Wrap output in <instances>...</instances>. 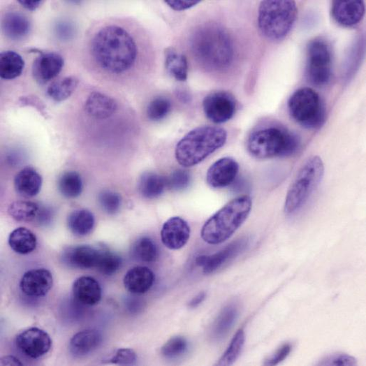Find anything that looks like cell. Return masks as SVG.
Segmentation results:
<instances>
[{
    "label": "cell",
    "instance_id": "obj_1",
    "mask_svg": "<svg viewBox=\"0 0 366 366\" xmlns=\"http://www.w3.org/2000/svg\"><path fill=\"white\" fill-rule=\"evenodd\" d=\"M90 51L98 68L114 80H126L143 64L142 46L136 35L119 22L102 26L93 36Z\"/></svg>",
    "mask_w": 366,
    "mask_h": 366
},
{
    "label": "cell",
    "instance_id": "obj_2",
    "mask_svg": "<svg viewBox=\"0 0 366 366\" xmlns=\"http://www.w3.org/2000/svg\"><path fill=\"white\" fill-rule=\"evenodd\" d=\"M188 47L193 61L212 74L228 71L237 58L233 34L228 28L216 22L194 25L188 36Z\"/></svg>",
    "mask_w": 366,
    "mask_h": 366
},
{
    "label": "cell",
    "instance_id": "obj_3",
    "mask_svg": "<svg viewBox=\"0 0 366 366\" xmlns=\"http://www.w3.org/2000/svg\"><path fill=\"white\" fill-rule=\"evenodd\" d=\"M227 139L228 133L224 128L212 126L197 127L177 143L175 159L183 167L195 166L222 148Z\"/></svg>",
    "mask_w": 366,
    "mask_h": 366
},
{
    "label": "cell",
    "instance_id": "obj_4",
    "mask_svg": "<svg viewBox=\"0 0 366 366\" xmlns=\"http://www.w3.org/2000/svg\"><path fill=\"white\" fill-rule=\"evenodd\" d=\"M253 157L265 160L294 155L300 147V138L280 126H269L253 131L247 141Z\"/></svg>",
    "mask_w": 366,
    "mask_h": 366
},
{
    "label": "cell",
    "instance_id": "obj_5",
    "mask_svg": "<svg viewBox=\"0 0 366 366\" xmlns=\"http://www.w3.org/2000/svg\"><path fill=\"white\" fill-rule=\"evenodd\" d=\"M252 207L249 196L238 197L213 214L203 226L202 239L210 244H221L230 239L249 217Z\"/></svg>",
    "mask_w": 366,
    "mask_h": 366
},
{
    "label": "cell",
    "instance_id": "obj_6",
    "mask_svg": "<svg viewBox=\"0 0 366 366\" xmlns=\"http://www.w3.org/2000/svg\"><path fill=\"white\" fill-rule=\"evenodd\" d=\"M298 14L295 1L270 0L261 2L258 17L259 29L268 39L282 41L294 27Z\"/></svg>",
    "mask_w": 366,
    "mask_h": 366
},
{
    "label": "cell",
    "instance_id": "obj_7",
    "mask_svg": "<svg viewBox=\"0 0 366 366\" xmlns=\"http://www.w3.org/2000/svg\"><path fill=\"white\" fill-rule=\"evenodd\" d=\"M323 175L324 165L319 156L306 161L287 192L284 203L287 215L297 213L306 205L321 184Z\"/></svg>",
    "mask_w": 366,
    "mask_h": 366
},
{
    "label": "cell",
    "instance_id": "obj_8",
    "mask_svg": "<svg viewBox=\"0 0 366 366\" xmlns=\"http://www.w3.org/2000/svg\"><path fill=\"white\" fill-rule=\"evenodd\" d=\"M288 109L291 118L309 130L321 128L326 119V110L319 94L311 88H302L290 96Z\"/></svg>",
    "mask_w": 366,
    "mask_h": 366
},
{
    "label": "cell",
    "instance_id": "obj_9",
    "mask_svg": "<svg viewBox=\"0 0 366 366\" xmlns=\"http://www.w3.org/2000/svg\"><path fill=\"white\" fill-rule=\"evenodd\" d=\"M332 52L322 38L311 41L307 48L306 77L316 87H324L332 76Z\"/></svg>",
    "mask_w": 366,
    "mask_h": 366
},
{
    "label": "cell",
    "instance_id": "obj_10",
    "mask_svg": "<svg viewBox=\"0 0 366 366\" xmlns=\"http://www.w3.org/2000/svg\"><path fill=\"white\" fill-rule=\"evenodd\" d=\"M205 115L212 122L224 124L235 116L237 103L235 96L227 92H214L207 95L203 101Z\"/></svg>",
    "mask_w": 366,
    "mask_h": 366
},
{
    "label": "cell",
    "instance_id": "obj_11",
    "mask_svg": "<svg viewBox=\"0 0 366 366\" xmlns=\"http://www.w3.org/2000/svg\"><path fill=\"white\" fill-rule=\"evenodd\" d=\"M18 349L25 356L36 359L46 355L52 347L50 335L39 328H30L16 339Z\"/></svg>",
    "mask_w": 366,
    "mask_h": 366
},
{
    "label": "cell",
    "instance_id": "obj_12",
    "mask_svg": "<svg viewBox=\"0 0 366 366\" xmlns=\"http://www.w3.org/2000/svg\"><path fill=\"white\" fill-rule=\"evenodd\" d=\"M249 245V239L242 238L230 243L225 248L211 255H201L196 259V265L203 268L205 274L214 273L225 264L241 254Z\"/></svg>",
    "mask_w": 366,
    "mask_h": 366
},
{
    "label": "cell",
    "instance_id": "obj_13",
    "mask_svg": "<svg viewBox=\"0 0 366 366\" xmlns=\"http://www.w3.org/2000/svg\"><path fill=\"white\" fill-rule=\"evenodd\" d=\"M239 172V164L230 157H225L214 162L206 175L207 184L213 189L226 188L235 181Z\"/></svg>",
    "mask_w": 366,
    "mask_h": 366
},
{
    "label": "cell",
    "instance_id": "obj_14",
    "mask_svg": "<svg viewBox=\"0 0 366 366\" xmlns=\"http://www.w3.org/2000/svg\"><path fill=\"white\" fill-rule=\"evenodd\" d=\"M52 273L45 269L31 270L23 275L20 283L21 291L28 297L41 298L48 294L53 286Z\"/></svg>",
    "mask_w": 366,
    "mask_h": 366
},
{
    "label": "cell",
    "instance_id": "obj_15",
    "mask_svg": "<svg viewBox=\"0 0 366 366\" xmlns=\"http://www.w3.org/2000/svg\"><path fill=\"white\" fill-rule=\"evenodd\" d=\"M190 237V226L185 219L180 217H173L168 219L161 230L163 244L172 250H177L184 247Z\"/></svg>",
    "mask_w": 366,
    "mask_h": 366
},
{
    "label": "cell",
    "instance_id": "obj_16",
    "mask_svg": "<svg viewBox=\"0 0 366 366\" xmlns=\"http://www.w3.org/2000/svg\"><path fill=\"white\" fill-rule=\"evenodd\" d=\"M64 64L63 57L57 53H41L32 65V75L36 82L45 85L54 79Z\"/></svg>",
    "mask_w": 366,
    "mask_h": 366
},
{
    "label": "cell",
    "instance_id": "obj_17",
    "mask_svg": "<svg viewBox=\"0 0 366 366\" xmlns=\"http://www.w3.org/2000/svg\"><path fill=\"white\" fill-rule=\"evenodd\" d=\"M365 14V4L356 1H335L332 5V16L335 22L345 27L358 24Z\"/></svg>",
    "mask_w": 366,
    "mask_h": 366
},
{
    "label": "cell",
    "instance_id": "obj_18",
    "mask_svg": "<svg viewBox=\"0 0 366 366\" xmlns=\"http://www.w3.org/2000/svg\"><path fill=\"white\" fill-rule=\"evenodd\" d=\"M98 255V249L89 245H79L66 249L62 258L71 268L89 270L96 268Z\"/></svg>",
    "mask_w": 366,
    "mask_h": 366
},
{
    "label": "cell",
    "instance_id": "obj_19",
    "mask_svg": "<svg viewBox=\"0 0 366 366\" xmlns=\"http://www.w3.org/2000/svg\"><path fill=\"white\" fill-rule=\"evenodd\" d=\"M73 295L80 304L94 306L101 300L102 291L99 283L93 277H81L72 286Z\"/></svg>",
    "mask_w": 366,
    "mask_h": 366
},
{
    "label": "cell",
    "instance_id": "obj_20",
    "mask_svg": "<svg viewBox=\"0 0 366 366\" xmlns=\"http://www.w3.org/2000/svg\"><path fill=\"white\" fill-rule=\"evenodd\" d=\"M117 108V103L114 98L97 92L90 94L85 105L87 115L100 120L112 117Z\"/></svg>",
    "mask_w": 366,
    "mask_h": 366
},
{
    "label": "cell",
    "instance_id": "obj_21",
    "mask_svg": "<svg viewBox=\"0 0 366 366\" xmlns=\"http://www.w3.org/2000/svg\"><path fill=\"white\" fill-rule=\"evenodd\" d=\"M155 281L154 273L146 267H135L125 275V288L133 295H142L149 291Z\"/></svg>",
    "mask_w": 366,
    "mask_h": 366
},
{
    "label": "cell",
    "instance_id": "obj_22",
    "mask_svg": "<svg viewBox=\"0 0 366 366\" xmlns=\"http://www.w3.org/2000/svg\"><path fill=\"white\" fill-rule=\"evenodd\" d=\"M43 177L32 168L20 170L15 178V188L17 193L24 198H32L38 195L42 189Z\"/></svg>",
    "mask_w": 366,
    "mask_h": 366
},
{
    "label": "cell",
    "instance_id": "obj_23",
    "mask_svg": "<svg viewBox=\"0 0 366 366\" xmlns=\"http://www.w3.org/2000/svg\"><path fill=\"white\" fill-rule=\"evenodd\" d=\"M2 29L8 39L18 41L29 33L31 22L23 13L10 12L5 15L2 20Z\"/></svg>",
    "mask_w": 366,
    "mask_h": 366
},
{
    "label": "cell",
    "instance_id": "obj_24",
    "mask_svg": "<svg viewBox=\"0 0 366 366\" xmlns=\"http://www.w3.org/2000/svg\"><path fill=\"white\" fill-rule=\"evenodd\" d=\"M101 342V334L94 329H88L72 337L69 349L76 356H85L96 350Z\"/></svg>",
    "mask_w": 366,
    "mask_h": 366
},
{
    "label": "cell",
    "instance_id": "obj_25",
    "mask_svg": "<svg viewBox=\"0 0 366 366\" xmlns=\"http://www.w3.org/2000/svg\"><path fill=\"white\" fill-rule=\"evenodd\" d=\"M166 188V178L153 172L143 173L138 181L139 193L145 198H157L163 193Z\"/></svg>",
    "mask_w": 366,
    "mask_h": 366
},
{
    "label": "cell",
    "instance_id": "obj_26",
    "mask_svg": "<svg viewBox=\"0 0 366 366\" xmlns=\"http://www.w3.org/2000/svg\"><path fill=\"white\" fill-rule=\"evenodd\" d=\"M67 225L72 234L78 237H85L93 231L95 218L92 212L87 210H78L68 215Z\"/></svg>",
    "mask_w": 366,
    "mask_h": 366
},
{
    "label": "cell",
    "instance_id": "obj_27",
    "mask_svg": "<svg viewBox=\"0 0 366 366\" xmlns=\"http://www.w3.org/2000/svg\"><path fill=\"white\" fill-rule=\"evenodd\" d=\"M239 314L235 304L227 305L219 314L212 328V337L214 340H221L231 330Z\"/></svg>",
    "mask_w": 366,
    "mask_h": 366
},
{
    "label": "cell",
    "instance_id": "obj_28",
    "mask_svg": "<svg viewBox=\"0 0 366 366\" xmlns=\"http://www.w3.org/2000/svg\"><path fill=\"white\" fill-rule=\"evenodd\" d=\"M166 68L168 74L177 81L186 82L189 78V61L185 54L169 48L165 52Z\"/></svg>",
    "mask_w": 366,
    "mask_h": 366
},
{
    "label": "cell",
    "instance_id": "obj_29",
    "mask_svg": "<svg viewBox=\"0 0 366 366\" xmlns=\"http://www.w3.org/2000/svg\"><path fill=\"white\" fill-rule=\"evenodd\" d=\"M10 247L20 254H28L35 250L38 245L36 235L26 228H18L9 237Z\"/></svg>",
    "mask_w": 366,
    "mask_h": 366
},
{
    "label": "cell",
    "instance_id": "obj_30",
    "mask_svg": "<svg viewBox=\"0 0 366 366\" xmlns=\"http://www.w3.org/2000/svg\"><path fill=\"white\" fill-rule=\"evenodd\" d=\"M24 68V61L15 52L6 51L0 55V75L3 79L10 80L20 77Z\"/></svg>",
    "mask_w": 366,
    "mask_h": 366
},
{
    "label": "cell",
    "instance_id": "obj_31",
    "mask_svg": "<svg viewBox=\"0 0 366 366\" xmlns=\"http://www.w3.org/2000/svg\"><path fill=\"white\" fill-rule=\"evenodd\" d=\"M61 194L67 198H76L83 191V182L79 173L75 171L63 173L58 181Z\"/></svg>",
    "mask_w": 366,
    "mask_h": 366
},
{
    "label": "cell",
    "instance_id": "obj_32",
    "mask_svg": "<svg viewBox=\"0 0 366 366\" xmlns=\"http://www.w3.org/2000/svg\"><path fill=\"white\" fill-rule=\"evenodd\" d=\"M40 209V206L35 203L17 201L10 205L8 212L16 221L29 223L38 217Z\"/></svg>",
    "mask_w": 366,
    "mask_h": 366
},
{
    "label": "cell",
    "instance_id": "obj_33",
    "mask_svg": "<svg viewBox=\"0 0 366 366\" xmlns=\"http://www.w3.org/2000/svg\"><path fill=\"white\" fill-rule=\"evenodd\" d=\"M132 254L136 260L151 263L159 257V249L155 242L149 237H141L133 245Z\"/></svg>",
    "mask_w": 366,
    "mask_h": 366
},
{
    "label": "cell",
    "instance_id": "obj_34",
    "mask_svg": "<svg viewBox=\"0 0 366 366\" xmlns=\"http://www.w3.org/2000/svg\"><path fill=\"white\" fill-rule=\"evenodd\" d=\"M78 85L79 80L77 78L68 77L52 83L47 89V94L56 101H63L74 93Z\"/></svg>",
    "mask_w": 366,
    "mask_h": 366
},
{
    "label": "cell",
    "instance_id": "obj_35",
    "mask_svg": "<svg viewBox=\"0 0 366 366\" xmlns=\"http://www.w3.org/2000/svg\"><path fill=\"white\" fill-rule=\"evenodd\" d=\"M122 260L118 254L113 251L101 249L96 269L103 275L112 276L115 274L122 268Z\"/></svg>",
    "mask_w": 366,
    "mask_h": 366
},
{
    "label": "cell",
    "instance_id": "obj_36",
    "mask_svg": "<svg viewBox=\"0 0 366 366\" xmlns=\"http://www.w3.org/2000/svg\"><path fill=\"white\" fill-rule=\"evenodd\" d=\"M172 111L171 101L165 96L153 99L146 110V115L152 122H160L166 119Z\"/></svg>",
    "mask_w": 366,
    "mask_h": 366
},
{
    "label": "cell",
    "instance_id": "obj_37",
    "mask_svg": "<svg viewBox=\"0 0 366 366\" xmlns=\"http://www.w3.org/2000/svg\"><path fill=\"white\" fill-rule=\"evenodd\" d=\"M245 335L242 329L239 330L233 339L229 347L219 359L217 365H231L235 363L240 356L244 345Z\"/></svg>",
    "mask_w": 366,
    "mask_h": 366
},
{
    "label": "cell",
    "instance_id": "obj_38",
    "mask_svg": "<svg viewBox=\"0 0 366 366\" xmlns=\"http://www.w3.org/2000/svg\"><path fill=\"white\" fill-rule=\"evenodd\" d=\"M189 344L186 339L176 337L170 339L162 348V355L168 359L177 358L184 354Z\"/></svg>",
    "mask_w": 366,
    "mask_h": 366
},
{
    "label": "cell",
    "instance_id": "obj_39",
    "mask_svg": "<svg viewBox=\"0 0 366 366\" xmlns=\"http://www.w3.org/2000/svg\"><path fill=\"white\" fill-rule=\"evenodd\" d=\"M98 203L101 209L108 214L117 213L122 206V198L113 191H102L98 196Z\"/></svg>",
    "mask_w": 366,
    "mask_h": 366
},
{
    "label": "cell",
    "instance_id": "obj_40",
    "mask_svg": "<svg viewBox=\"0 0 366 366\" xmlns=\"http://www.w3.org/2000/svg\"><path fill=\"white\" fill-rule=\"evenodd\" d=\"M167 188L174 191H182L187 189L191 182L190 173L184 170H176L166 178Z\"/></svg>",
    "mask_w": 366,
    "mask_h": 366
},
{
    "label": "cell",
    "instance_id": "obj_41",
    "mask_svg": "<svg viewBox=\"0 0 366 366\" xmlns=\"http://www.w3.org/2000/svg\"><path fill=\"white\" fill-rule=\"evenodd\" d=\"M317 365L327 366H353L357 365V360L354 357L351 356L348 354L338 353L325 357L321 361H319V363Z\"/></svg>",
    "mask_w": 366,
    "mask_h": 366
},
{
    "label": "cell",
    "instance_id": "obj_42",
    "mask_svg": "<svg viewBox=\"0 0 366 366\" xmlns=\"http://www.w3.org/2000/svg\"><path fill=\"white\" fill-rule=\"evenodd\" d=\"M136 354L130 349H121L110 360V363L117 365H130L136 362Z\"/></svg>",
    "mask_w": 366,
    "mask_h": 366
},
{
    "label": "cell",
    "instance_id": "obj_43",
    "mask_svg": "<svg viewBox=\"0 0 366 366\" xmlns=\"http://www.w3.org/2000/svg\"><path fill=\"white\" fill-rule=\"evenodd\" d=\"M292 346L289 344H285L279 348L265 362L266 365H276L285 360L290 354Z\"/></svg>",
    "mask_w": 366,
    "mask_h": 366
},
{
    "label": "cell",
    "instance_id": "obj_44",
    "mask_svg": "<svg viewBox=\"0 0 366 366\" xmlns=\"http://www.w3.org/2000/svg\"><path fill=\"white\" fill-rule=\"evenodd\" d=\"M56 34L61 41L70 40L75 34V27L72 24L61 21L56 24Z\"/></svg>",
    "mask_w": 366,
    "mask_h": 366
},
{
    "label": "cell",
    "instance_id": "obj_45",
    "mask_svg": "<svg viewBox=\"0 0 366 366\" xmlns=\"http://www.w3.org/2000/svg\"><path fill=\"white\" fill-rule=\"evenodd\" d=\"M200 3L198 0V1H195V0H192V1H172V0H169V1L165 2L167 6L175 11L186 10L198 6Z\"/></svg>",
    "mask_w": 366,
    "mask_h": 366
},
{
    "label": "cell",
    "instance_id": "obj_46",
    "mask_svg": "<svg viewBox=\"0 0 366 366\" xmlns=\"http://www.w3.org/2000/svg\"><path fill=\"white\" fill-rule=\"evenodd\" d=\"M19 3L25 9L34 11L38 9L43 3L40 0H32V1H27V0H19Z\"/></svg>",
    "mask_w": 366,
    "mask_h": 366
},
{
    "label": "cell",
    "instance_id": "obj_47",
    "mask_svg": "<svg viewBox=\"0 0 366 366\" xmlns=\"http://www.w3.org/2000/svg\"><path fill=\"white\" fill-rule=\"evenodd\" d=\"M51 210L48 208L40 209L38 217L41 223H48L51 219Z\"/></svg>",
    "mask_w": 366,
    "mask_h": 366
},
{
    "label": "cell",
    "instance_id": "obj_48",
    "mask_svg": "<svg viewBox=\"0 0 366 366\" xmlns=\"http://www.w3.org/2000/svg\"><path fill=\"white\" fill-rule=\"evenodd\" d=\"M206 298L205 292L203 291L199 293L189 303V307L191 308H196L200 305Z\"/></svg>",
    "mask_w": 366,
    "mask_h": 366
},
{
    "label": "cell",
    "instance_id": "obj_49",
    "mask_svg": "<svg viewBox=\"0 0 366 366\" xmlns=\"http://www.w3.org/2000/svg\"><path fill=\"white\" fill-rule=\"evenodd\" d=\"M2 365H22V363L17 358L8 356L1 359Z\"/></svg>",
    "mask_w": 366,
    "mask_h": 366
}]
</instances>
